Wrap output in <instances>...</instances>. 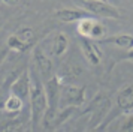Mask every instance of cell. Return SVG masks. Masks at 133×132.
I'll use <instances>...</instances> for the list:
<instances>
[{
  "label": "cell",
  "mask_w": 133,
  "mask_h": 132,
  "mask_svg": "<svg viewBox=\"0 0 133 132\" xmlns=\"http://www.w3.org/2000/svg\"><path fill=\"white\" fill-rule=\"evenodd\" d=\"M55 17L61 23H78L79 20L87 17H94L85 8H60L55 9Z\"/></svg>",
  "instance_id": "obj_10"
},
{
  "label": "cell",
  "mask_w": 133,
  "mask_h": 132,
  "mask_svg": "<svg viewBox=\"0 0 133 132\" xmlns=\"http://www.w3.org/2000/svg\"><path fill=\"white\" fill-rule=\"evenodd\" d=\"M63 81H61L58 75L54 72L52 77L45 80V92H46V98H48V107L51 108H58V101H60L61 89H63Z\"/></svg>",
  "instance_id": "obj_9"
},
{
  "label": "cell",
  "mask_w": 133,
  "mask_h": 132,
  "mask_svg": "<svg viewBox=\"0 0 133 132\" xmlns=\"http://www.w3.org/2000/svg\"><path fill=\"white\" fill-rule=\"evenodd\" d=\"M106 36V26L97 18L96 23H94V26H93V30H91V35L88 39H93V41H100V39H103Z\"/></svg>",
  "instance_id": "obj_19"
},
{
  "label": "cell",
  "mask_w": 133,
  "mask_h": 132,
  "mask_svg": "<svg viewBox=\"0 0 133 132\" xmlns=\"http://www.w3.org/2000/svg\"><path fill=\"white\" fill-rule=\"evenodd\" d=\"M15 35L29 50L36 44V33H35V30L31 27H21V29H18L15 32Z\"/></svg>",
  "instance_id": "obj_15"
},
{
  "label": "cell",
  "mask_w": 133,
  "mask_h": 132,
  "mask_svg": "<svg viewBox=\"0 0 133 132\" xmlns=\"http://www.w3.org/2000/svg\"><path fill=\"white\" fill-rule=\"evenodd\" d=\"M69 48V39L66 33H55L48 41V50H45L52 59H60Z\"/></svg>",
  "instance_id": "obj_11"
},
{
  "label": "cell",
  "mask_w": 133,
  "mask_h": 132,
  "mask_svg": "<svg viewBox=\"0 0 133 132\" xmlns=\"http://www.w3.org/2000/svg\"><path fill=\"white\" fill-rule=\"evenodd\" d=\"M58 78H60L61 81L64 84L67 83H72L73 80H76V78L82 74V68L76 63V62H72V60H69L66 63H63L60 66V71L55 72Z\"/></svg>",
  "instance_id": "obj_14"
},
{
  "label": "cell",
  "mask_w": 133,
  "mask_h": 132,
  "mask_svg": "<svg viewBox=\"0 0 133 132\" xmlns=\"http://www.w3.org/2000/svg\"><path fill=\"white\" fill-rule=\"evenodd\" d=\"M87 90L84 86H78L73 83L63 84L60 95V101H58V108H79L85 104L87 99Z\"/></svg>",
  "instance_id": "obj_3"
},
{
  "label": "cell",
  "mask_w": 133,
  "mask_h": 132,
  "mask_svg": "<svg viewBox=\"0 0 133 132\" xmlns=\"http://www.w3.org/2000/svg\"><path fill=\"white\" fill-rule=\"evenodd\" d=\"M97 42H99V45H115V47L129 51L133 48V35H130V33H115V35L111 36H105L103 39Z\"/></svg>",
  "instance_id": "obj_13"
},
{
  "label": "cell",
  "mask_w": 133,
  "mask_h": 132,
  "mask_svg": "<svg viewBox=\"0 0 133 132\" xmlns=\"http://www.w3.org/2000/svg\"><path fill=\"white\" fill-rule=\"evenodd\" d=\"M31 59H33V68L41 74L43 81L54 75V72H52L54 71V66H52V62H51L52 57L45 51L43 47H41V45L35 47L33 54H31Z\"/></svg>",
  "instance_id": "obj_6"
},
{
  "label": "cell",
  "mask_w": 133,
  "mask_h": 132,
  "mask_svg": "<svg viewBox=\"0 0 133 132\" xmlns=\"http://www.w3.org/2000/svg\"><path fill=\"white\" fill-rule=\"evenodd\" d=\"M8 51H9V48H8V47L0 48V63H3V60H5V57H6Z\"/></svg>",
  "instance_id": "obj_22"
},
{
  "label": "cell",
  "mask_w": 133,
  "mask_h": 132,
  "mask_svg": "<svg viewBox=\"0 0 133 132\" xmlns=\"http://www.w3.org/2000/svg\"><path fill=\"white\" fill-rule=\"evenodd\" d=\"M121 62H133V48L132 50H129V51H127L126 54H124V56H121L120 59H117L115 60V63L112 66H111V68H109V72L112 71V69H114L115 66L118 65V63H121Z\"/></svg>",
  "instance_id": "obj_21"
},
{
  "label": "cell",
  "mask_w": 133,
  "mask_h": 132,
  "mask_svg": "<svg viewBox=\"0 0 133 132\" xmlns=\"http://www.w3.org/2000/svg\"><path fill=\"white\" fill-rule=\"evenodd\" d=\"M6 47L9 48L11 51H15V53H25V51H29V48L25 47L24 44L19 41L18 38H17V35H15V33H12V35L8 38Z\"/></svg>",
  "instance_id": "obj_18"
},
{
  "label": "cell",
  "mask_w": 133,
  "mask_h": 132,
  "mask_svg": "<svg viewBox=\"0 0 133 132\" xmlns=\"http://www.w3.org/2000/svg\"><path fill=\"white\" fill-rule=\"evenodd\" d=\"M120 129L121 131H133V111L126 114V117L123 120Z\"/></svg>",
  "instance_id": "obj_20"
},
{
  "label": "cell",
  "mask_w": 133,
  "mask_h": 132,
  "mask_svg": "<svg viewBox=\"0 0 133 132\" xmlns=\"http://www.w3.org/2000/svg\"><path fill=\"white\" fill-rule=\"evenodd\" d=\"M0 3H5V5H11V6H14V5H18L19 0H0Z\"/></svg>",
  "instance_id": "obj_23"
},
{
  "label": "cell",
  "mask_w": 133,
  "mask_h": 132,
  "mask_svg": "<svg viewBox=\"0 0 133 132\" xmlns=\"http://www.w3.org/2000/svg\"><path fill=\"white\" fill-rule=\"evenodd\" d=\"M24 107H25L24 99H21L19 96L14 95V93H9V96L3 101L2 110H3L5 117H18L21 111L24 110Z\"/></svg>",
  "instance_id": "obj_12"
},
{
  "label": "cell",
  "mask_w": 133,
  "mask_h": 132,
  "mask_svg": "<svg viewBox=\"0 0 133 132\" xmlns=\"http://www.w3.org/2000/svg\"><path fill=\"white\" fill-rule=\"evenodd\" d=\"M81 51H82L85 62L90 66H97L102 62V51L99 48L97 41H93L88 38H81Z\"/></svg>",
  "instance_id": "obj_8"
},
{
  "label": "cell",
  "mask_w": 133,
  "mask_h": 132,
  "mask_svg": "<svg viewBox=\"0 0 133 132\" xmlns=\"http://www.w3.org/2000/svg\"><path fill=\"white\" fill-rule=\"evenodd\" d=\"M24 129V123L18 119V117H6L0 123V131H23Z\"/></svg>",
  "instance_id": "obj_17"
},
{
  "label": "cell",
  "mask_w": 133,
  "mask_h": 132,
  "mask_svg": "<svg viewBox=\"0 0 133 132\" xmlns=\"http://www.w3.org/2000/svg\"><path fill=\"white\" fill-rule=\"evenodd\" d=\"M111 98L105 93H99V95L90 102V105L85 110V114H90V126L93 129H99V126L102 125V122L106 119L108 113L111 111Z\"/></svg>",
  "instance_id": "obj_2"
},
{
  "label": "cell",
  "mask_w": 133,
  "mask_h": 132,
  "mask_svg": "<svg viewBox=\"0 0 133 132\" xmlns=\"http://www.w3.org/2000/svg\"><path fill=\"white\" fill-rule=\"evenodd\" d=\"M97 17H87L79 20L78 24H76V32L81 38H90L91 30H93V26L96 23Z\"/></svg>",
  "instance_id": "obj_16"
},
{
  "label": "cell",
  "mask_w": 133,
  "mask_h": 132,
  "mask_svg": "<svg viewBox=\"0 0 133 132\" xmlns=\"http://www.w3.org/2000/svg\"><path fill=\"white\" fill-rule=\"evenodd\" d=\"M30 87H31V78H30V68H29V69L23 71L18 77H15L9 83V93L19 96L21 99L25 101V104H29Z\"/></svg>",
  "instance_id": "obj_7"
},
{
  "label": "cell",
  "mask_w": 133,
  "mask_h": 132,
  "mask_svg": "<svg viewBox=\"0 0 133 132\" xmlns=\"http://www.w3.org/2000/svg\"><path fill=\"white\" fill-rule=\"evenodd\" d=\"M82 8L93 14L97 18H109V20H118L121 18V12L118 8L111 5L109 2H103V0H84L81 2Z\"/></svg>",
  "instance_id": "obj_5"
},
{
  "label": "cell",
  "mask_w": 133,
  "mask_h": 132,
  "mask_svg": "<svg viewBox=\"0 0 133 132\" xmlns=\"http://www.w3.org/2000/svg\"><path fill=\"white\" fill-rule=\"evenodd\" d=\"M115 108H117V111H115V113H109L108 116H106V119L102 122V125L99 126V129L106 128L109 122L115 119V116L127 114V113H130V111H133V84L124 86V87L117 93V98H115Z\"/></svg>",
  "instance_id": "obj_4"
},
{
  "label": "cell",
  "mask_w": 133,
  "mask_h": 132,
  "mask_svg": "<svg viewBox=\"0 0 133 132\" xmlns=\"http://www.w3.org/2000/svg\"><path fill=\"white\" fill-rule=\"evenodd\" d=\"M30 78H31V87H30V98H29V107H30V129L37 131L41 128L43 114L48 110V98L45 92L42 80L36 74V69L30 66Z\"/></svg>",
  "instance_id": "obj_1"
},
{
  "label": "cell",
  "mask_w": 133,
  "mask_h": 132,
  "mask_svg": "<svg viewBox=\"0 0 133 132\" xmlns=\"http://www.w3.org/2000/svg\"><path fill=\"white\" fill-rule=\"evenodd\" d=\"M103 2H109V0H103Z\"/></svg>",
  "instance_id": "obj_24"
}]
</instances>
